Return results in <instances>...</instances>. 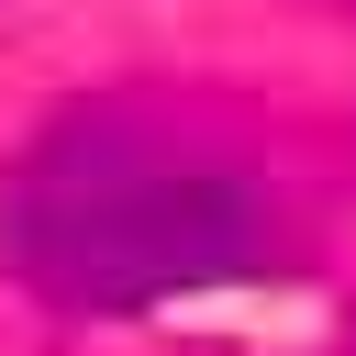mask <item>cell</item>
Instances as JSON below:
<instances>
[{"label":"cell","instance_id":"obj_2","mask_svg":"<svg viewBox=\"0 0 356 356\" xmlns=\"http://www.w3.org/2000/svg\"><path fill=\"white\" fill-rule=\"evenodd\" d=\"M334 11H356V0H334Z\"/></svg>","mask_w":356,"mask_h":356},{"label":"cell","instance_id":"obj_1","mask_svg":"<svg viewBox=\"0 0 356 356\" xmlns=\"http://www.w3.org/2000/svg\"><path fill=\"white\" fill-rule=\"evenodd\" d=\"M0 256L33 300L111 323V312H156L189 289L278 278L289 211L267 167L222 145L200 111L89 89L22 145L0 189Z\"/></svg>","mask_w":356,"mask_h":356}]
</instances>
